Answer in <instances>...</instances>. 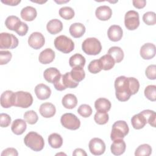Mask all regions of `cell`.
I'll return each instance as SVG.
<instances>
[{
    "label": "cell",
    "instance_id": "cell-1",
    "mask_svg": "<svg viewBox=\"0 0 156 156\" xmlns=\"http://www.w3.org/2000/svg\"><path fill=\"white\" fill-rule=\"evenodd\" d=\"M115 88L116 97L119 101H127L132 96L130 90L129 78L126 76H121L115 79Z\"/></svg>",
    "mask_w": 156,
    "mask_h": 156
},
{
    "label": "cell",
    "instance_id": "cell-2",
    "mask_svg": "<svg viewBox=\"0 0 156 156\" xmlns=\"http://www.w3.org/2000/svg\"><path fill=\"white\" fill-rule=\"evenodd\" d=\"M25 145L34 151H41L44 146L43 138L35 132H29L24 138Z\"/></svg>",
    "mask_w": 156,
    "mask_h": 156
},
{
    "label": "cell",
    "instance_id": "cell-3",
    "mask_svg": "<svg viewBox=\"0 0 156 156\" xmlns=\"http://www.w3.org/2000/svg\"><path fill=\"white\" fill-rule=\"evenodd\" d=\"M82 51L87 55H96L102 50L101 43L98 39L94 37L86 38L82 44Z\"/></svg>",
    "mask_w": 156,
    "mask_h": 156
},
{
    "label": "cell",
    "instance_id": "cell-4",
    "mask_svg": "<svg viewBox=\"0 0 156 156\" xmlns=\"http://www.w3.org/2000/svg\"><path fill=\"white\" fill-rule=\"evenodd\" d=\"M129 131V126L126 121L122 120L117 121L112 126L110 138L112 141L123 139L128 134Z\"/></svg>",
    "mask_w": 156,
    "mask_h": 156
},
{
    "label": "cell",
    "instance_id": "cell-5",
    "mask_svg": "<svg viewBox=\"0 0 156 156\" xmlns=\"http://www.w3.org/2000/svg\"><path fill=\"white\" fill-rule=\"evenodd\" d=\"M54 46L55 48L64 53L68 54L73 51L74 48V43L73 41L66 35H59L54 40Z\"/></svg>",
    "mask_w": 156,
    "mask_h": 156
},
{
    "label": "cell",
    "instance_id": "cell-6",
    "mask_svg": "<svg viewBox=\"0 0 156 156\" xmlns=\"http://www.w3.org/2000/svg\"><path fill=\"white\" fill-rule=\"evenodd\" d=\"M33 103L32 94L26 91H19L14 93V106L26 108Z\"/></svg>",
    "mask_w": 156,
    "mask_h": 156
},
{
    "label": "cell",
    "instance_id": "cell-7",
    "mask_svg": "<svg viewBox=\"0 0 156 156\" xmlns=\"http://www.w3.org/2000/svg\"><path fill=\"white\" fill-rule=\"evenodd\" d=\"M60 122L65 128L69 130H77L80 126L79 119L74 114L71 113L63 114L61 116Z\"/></svg>",
    "mask_w": 156,
    "mask_h": 156
},
{
    "label": "cell",
    "instance_id": "cell-8",
    "mask_svg": "<svg viewBox=\"0 0 156 156\" xmlns=\"http://www.w3.org/2000/svg\"><path fill=\"white\" fill-rule=\"evenodd\" d=\"M18 40L12 34L2 32L0 34V49H14L18 46Z\"/></svg>",
    "mask_w": 156,
    "mask_h": 156
},
{
    "label": "cell",
    "instance_id": "cell-9",
    "mask_svg": "<svg viewBox=\"0 0 156 156\" xmlns=\"http://www.w3.org/2000/svg\"><path fill=\"white\" fill-rule=\"evenodd\" d=\"M124 24L126 27L129 30L136 29L140 25L138 13L135 10L127 12L124 16Z\"/></svg>",
    "mask_w": 156,
    "mask_h": 156
},
{
    "label": "cell",
    "instance_id": "cell-10",
    "mask_svg": "<svg viewBox=\"0 0 156 156\" xmlns=\"http://www.w3.org/2000/svg\"><path fill=\"white\" fill-rule=\"evenodd\" d=\"M90 152L94 155H101L105 151V144L104 141L99 138L91 139L88 144Z\"/></svg>",
    "mask_w": 156,
    "mask_h": 156
},
{
    "label": "cell",
    "instance_id": "cell-11",
    "mask_svg": "<svg viewBox=\"0 0 156 156\" xmlns=\"http://www.w3.org/2000/svg\"><path fill=\"white\" fill-rule=\"evenodd\" d=\"M45 43V39L43 34L38 32H35L30 34L28 38L29 45L34 49H39L42 48Z\"/></svg>",
    "mask_w": 156,
    "mask_h": 156
},
{
    "label": "cell",
    "instance_id": "cell-12",
    "mask_svg": "<svg viewBox=\"0 0 156 156\" xmlns=\"http://www.w3.org/2000/svg\"><path fill=\"white\" fill-rule=\"evenodd\" d=\"M140 54L141 57L144 60L152 59L156 54L155 46L151 43H145L141 47Z\"/></svg>",
    "mask_w": 156,
    "mask_h": 156
},
{
    "label": "cell",
    "instance_id": "cell-13",
    "mask_svg": "<svg viewBox=\"0 0 156 156\" xmlns=\"http://www.w3.org/2000/svg\"><path fill=\"white\" fill-rule=\"evenodd\" d=\"M35 93L40 100L48 99L51 94V88L44 83H39L35 87Z\"/></svg>",
    "mask_w": 156,
    "mask_h": 156
},
{
    "label": "cell",
    "instance_id": "cell-14",
    "mask_svg": "<svg viewBox=\"0 0 156 156\" xmlns=\"http://www.w3.org/2000/svg\"><path fill=\"white\" fill-rule=\"evenodd\" d=\"M122 29L118 25H112L107 31V36L109 40L114 42L119 41L122 38Z\"/></svg>",
    "mask_w": 156,
    "mask_h": 156
},
{
    "label": "cell",
    "instance_id": "cell-15",
    "mask_svg": "<svg viewBox=\"0 0 156 156\" xmlns=\"http://www.w3.org/2000/svg\"><path fill=\"white\" fill-rule=\"evenodd\" d=\"M14 93L12 91L6 90L1 94V105L5 108L14 106Z\"/></svg>",
    "mask_w": 156,
    "mask_h": 156
},
{
    "label": "cell",
    "instance_id": "cell-16",
    "mask_svg": "<svg viewBox=\"0 0 156 156\" xmlns=\"http://www.w3.org/2000/svg\"><path fill=\"white\" fill-rule=\"evenodd\" d=\"M95 15L98 20L101 21H107L112 17V10L107 5H101L96 9Z\"/></svg>",
    "mask_w": 156,
    "mask_h": 156
},
{
    "label": "cell",
    "instance_id": "cell-17",
    "mask_svg": "<svg viewBox=\"0 0 156 156\" xmlns=\"http://www.w3.org/2000/svg\"><path fill=\"white\" fill-rule=\"evenodd\" d=\"M39 112L42 116L46 118H49L55 115L56 108L52 103L44 102L41 104L39 108Z\"/></svg>",
    "mask_w": 156,
    "mask_h": 156
},
{
    "label": "cell",
    "instance_id": "cell-18",
    "mask_svg": "<svg viewBox=\"0 0 156 156\" xmlns=\"http://www.w3.org/2000/svg\"><path fill=\"white\" fill-rule=\"evenodd\" d=\"M61 75L60 71L54 67L47 68L43 73L44 79L47 82L52 83H54L61 76Z\"/></svg>",
    "mask_w": 156,
    "mask_h": 156
},
{
    "label": "cell",
    "instance_id": "cell-19",
    "mask_svg": "<svg viewBox=\"0 0 156 156\" xmlns=\"http://www.w3.org/2000/svg\"><path fill=\"white\" fill-rule=\"evenodd\" d=\"M55 56V52L52 49L46 48L40 52L38 60L42 64H49L54 60Z\"/></svg>",
    "mask_w": 156,
    "mask_h": 156
},
{
    "label": "cell",
    "instance_id": "cell-20",
    "mask_svg": "<svg viewBox=\"0 0 156 156\" xmlns=\"http://www.w3.org/2000/svg\"><path fill=\"white\" fill-rule=\"evenodd\" d=\"M126 143L122 139H118L113 141L111 145V152L115 155H122L126 151Z\"/></svg>",
    "mask_w": 156,
    "mask_h": 156
},
{
    "label": "cell",
    "instance_id": "cell-21",
    "mask_svg": "<svg viewBox=\"0 0 156 156\" xmlns=\"http://www.w3.org/2000/svg\"><path fill=\"white\" fill-rule=\"evenodd\" d=\"M46 29L49 34L55 35L62 30L63 24L62 21L58 19H52L47 23Z\"/></svg>",
    "mask_w": 156,
    "mask_h": 156
},
{
    "label": "cell",
    "instance_id": "cell-22",
    "mask_svg": "<svg viewBox=\"0 0 156 156\" xmlns=\"http://www.w3.org/2000/svg\"><path fill=\"white\" fill-rule=\"evenodd\" d=\"M27 128L26 121L22 119H16L13 121L12 124L11 130L13 133L17 135H22Z\"/></svg>",
    "mask_w": 156,
    "mask_h": 156
},
{
    "label": "cell",
    "instance_id": "cell-23",
    "mask_svg": "<svg viewBox=\"0 0 156 156\" xmlns=\"http://www.w3.org/2000/svg\"><path fill=\"white\" fill-rule=\"evenodd\" d=\"M85 26L80 23H75L72 24L69 29V33L74 38H80L83 35L85 32Z\"/></svg>",
    "mask_w": 156,
    "mask_h": 156
},
{
    "label": "cell",
    "instance_id": "cell-24",
    "mask_svg": "<svg viewBox=\"0 0 156 156\" xmlns=\"http://www.w3.org/2000/svg\"><path fill=\"white\" fill-rule=\"evenodd\" d=\"M20 15L23 20L26 21H32L37 17V12L34 7L27 6L21 10Z\"/></svg>",
    "mask_w": 156,
    "mask_h": 156
},
{
    "label": "cell",
    "instance_id": "cell-25",
    "mask_svg": "<svg viewBox=\"0 0 156 156\" xmlns=\"http://www.w3.org/2000/svg\"><path fill=\"white\" fill-rule=\"evenodd\" d=\"M147 123V122L145 116L141 113L133 115L131 118L132 126L136 130L143 128Z\"/></svg>",
    "mask_w": 156,
    "mask_h": 156
},
{
    "label": "cell",
    "instance_id": "cell-26",
    "mask_svg": "<svg viewBox=\"0 0 156 156\" xmlns=\"http://www.w3.org/2000/svg\"><path fill=\"white\" fill-rule=\"evenodd\" d=\"M85 58L80 54L76 53L73 55L69 60V64L71 67L83 68L85 64Z\"/></svg>",
    "mask_w": 156,
    "mask_h": 156
},
{
    "label": "cell",
    "instance_id": "cell-27",
    "mask_svg": "<svg viewBox=\"0 0 156 156\" xmlns=\"http://www.w3.org/2000/svg\"><path fill=\"white\" fill-rule=\"evenodd\" d=\"M63 106L67 109H73L77 104V99L76 96L73 94H65L62 100Z\"/></svg>",
    "mask_w": 156,
    "mask_h": 156
},
{
    "label": "cell",
    "instance_id": "cell-28",
    "mask_svg": "<svg viewBox=\"0 0 156 156\" xmlns=\"http://www.w3.org/2000/svg\"><path fill=\"white\" fill-rule=\"evenodd\" d=\"M111 105L110 101L104 98H98L94 102V107L98 112H107L110 110Z\"/></svg>",
    "mask_w": 156,
    "mask_h": 156
},
{
    "label": "cell",
    "instance_id": "cell-29",
    "mask_svg": "<svg viewBox=\"0 0 156 156\" xmlns=\"http://www.w3.org/2000/svg\"><path fill=\"white\" fill-rule=\"evenodd\" d=\"M107 54L110 55L115 60V63L121 62L124 58V52L118 46H112L108 50Z\"/></svg>",
    "mask_w": 156,
    "mask_h": 156
},
{
    "label": "cell",
    "instance_id": "cell-30",
    "mask_svg": "<svg viewBox=\"0 0 156 156\" xmlns=\"http://www.w3.org/2000/svg\"><path fill=\"white\" fill-rule=\"evenodd\" d=\"M99 60L101 69L105 71L111 69L115 64L114 59L107 54L102 56Z\"/></svg>",
    "mask_w": 156,
    "mask_h": 156
},
{
    "label": "cell",
    "instance_id": "cell-31",
    "mask_svg": "<svg viewBox=\"0 0 156 156\" xmlns=\"http://www.w3.org/2000/svg\"><path fill=\"white\" fill-rule=\"evenodd\" d=\"M48 143L50 146L54 149L60 148L63 144V139L60 135L57 133H51L48 138Z\"/></svg>",
    "mask_w": 156,
    "mask_h": 156
},
{
    "label": "cell",
    "instance_id": "cell-32",
    "mask_svg": "<svg viewBox=\"0 0 156 156\" xmlns=\"http://www.w3.org/2000/svg\"><path fill=\"white\" fill-rule=\"evenodd\" d=\"M62 82L66 88H74L79 85V82H77L73 79L71 76L70 72H67L65 74L62 75Z\"/></svg>",
    "mask_w": 156,
    "mask_h": 156
},
{
    "label": "cell",
    "instance_id": "cell-33",
    "mask_svg": "<svg viewBox=\"0 0 156 156\" xmlns=\"http://www.w3.org/2000/svg\"><path fill=\"white\" fill-rule=\"evenodd\" d=\"M70 74L73 79L77 82L82 81L85 77V73L83 68H73Z\"/></svg>",
    "mask_w": 156,
    "mask_h": 156
},
{
    "label": "cell",
    "instance_id": "cell-34",
    "mask_svg": "<svg viewBox=\"0 0 156 156\" xmlns=\"http://www.w3.org/2000/svg\"><path fill=\"white\" fill-rule=\"evenodd\" d=\"M152 153V147L147 144L140 145L135 150V155L136 156H149Z\"/></svg>",
    "mask_w": 156,
    "mask_h": 156
},
{
    "label": "cell",
    "instance_id": "cell-35",
    "mask_svg": "<svg viewBox=\"0 0 156 156\" xmlns=\"http://www.w3.org/2000/svg\"><path fill=\"white\" fill-rule=\"evenodd\" d=\"M58 13L60 16L62 18L66 20H71L74 16V14H75L74 10L71 7H68V6H65L60 8Z\"/></svg>",
    "mask_w": 156,
    "mask_h": 156
},
{
    "label": "cell",
    "instance_id": "cell-36",
    "mask_svg": "<svg viewBox=\"0 0 156 156\" xmlns=\"http://www.w3.org/2000/svg\"><path fill=\"white\" fill-rule=\"evenodd\" d=\"M109 119V116L107 112H98L94 116V121L99 125L105 124Z\"/></svg>",
    "mask_w": 156,
    "mask_h": 156
},
{
    "label": "cell",
    "instance_id": "cell-37",
    "mask_svg": "<svg viewBox=\"0 0 156 156\" xmlns=\"http://www.w3.org/2000/svg\"><path fill=\"white\" fill-rule=\"evenodd\" d=\"M140 113L145 116L147 123H149L152 127H155L156 113L154 111L151 110H144Z\"/></svg>",
    "mask_w": 156,
    "mask_h": 156
},
{
    "label": "cell",
    "instance_id": "cell-38",
    "mask_svg": "<svg viewBox=\"0 0 156 156\" xmlns=\"http://www.w3.org/2000/svg\"><path fill=\"white\" fill-rule=\"evenodd\" d=\"M144 96L149 100L154 102L156 101V86L149 85L144 89Z\"/></svg>",
    "mask_w": 156,
    "mask_h": 156
},
{
    "label": "cell",
    "instance_id": "cell-39",
    "mask_svg": "<svg viewBox=\"0 0 156 156\" xmlns=\"http://www.w3.org/2000/svg\"><path fill=\"white\" fill-rule=\"evenodd\" d=\"M24 118L28 124L33 125L37 122L38 119V116L35 111L29 110L24 113Z\"/></svg>",
    "mask_w": 156,
    "mask_h": 156
},
{
    "label": "cell",
    "instance_id": "cell-40",
    "mask_svg": "<svg viewBox=\"0 0 156 156\" xmlns=\"http://www.w3.org/2000/svg\"><path fill=\"white\" fill-rule=\"evenodd\" d=\"M20 21V20L18 17L14 15H10L6 18L5 21V25L6 27L9 30L14 31L15 26Z\"/></svg>",
    "mask_w": 156,
    "mask_h": 156
},
{
    "label": "cell",
    "instance_id": "cell-41",
    "mask_svg": "<svg viewBox=\"0 0 156 156\" xmlns=\"http://www.w3.org/2000/svg\"><path fill=\"white\" fill-rule=\"evenodd\" d=\"M143 20L145 24L152 26L156 23V15L154 12H147L143 16Z\"/></svg>",
    "mask_w": 156,
    "mask_h": 156
},
{
    "label": "cell",
    "instance_id": "cell-42",
    "mask_svg": "<svg viewBox=\"0 0 156 156\" xmlns=\"http://www.w3.org/2000/svg\"><path fill=\"white\" fill-rule=\"evenodd\" d=\"M78 113L83 118H88L92 114L93 110L91 107L88 104H82L77 109Z\"/></svg>",
    "mask_w": 156,
    "mask_h": 156
},
{
    "label": "cell",
    "instance_id": "cell-43",
    "mask_svg": "<svg viewBox=\"0 0 156 156\" xmlns=\"http://www.w3.org/2000/svg\"><path fill=\"white\" fill-rule=\"evenodd\" d=\"M14 31L20 36H24L28 31V26L25 23L20 21L15 26Z\"/></svg>",
    "mask_w": 156,
    "mask_h": 156
},
{
    "label": "cell",
    "instance_id": "cell-44",
    "mask_svg": "<svg viewBox=\"0 0 156 156\" xmlns=\"http://www.w3.org/2000/svg\"><path fill=\"white\" fill-rule=\"evenodd\" d=\"M88 69L90 73L93 74H97L99 73L102 70V69L100 65L99 59L91 61L88 66Z\"/></svg>",
    "mask_w": 156,
    "mask_h": 156
},
{
    "label": "cell",
    "instance_id": "cell-45",
    "mask_svg": "<svg viewBox=\"0 0 156 156\" xmlns=\"http://www.w3.org/2000/svg\"><path fill=\"white\" fill-rule=\"evenodd\" d=\"M129 81L130 90L132 95L135 94L139 90L140 83L138 80L135 77H128Z\"/></svg>",
    "mask_w": 156,
    "mask_h": 156
},
{
    "label": "cell",
    "instance_id": "cell-46",
    "mask_svg": "<svg viewBox=\"0 0 156 156\" xmlns=\"http://www.w3.org/2000/svg\"><path fill=\"white\" fill-rule=\"evenodd\" d=\"M12 55L9 51H0V65H3L8 63L11 58Z\"/></svg>",
    "mask_w": 156,
    "mask_h": 156
},
{
    "label": "cell",
    "instance_id": "cell-47",
    "mask_svg": "<svg viewBox=\"0 0 156 156\" xmlns=\"http://www.w3.org/2000/svg\"><path fill=\"white\" fill-rule=\"evenodd\" d=\"M145 74L147 79L150 80H155L156 79V65H149L146 69Z\"/></svg>",
    "mask_w": 156,
    "mask_h": 156
},
{
    "label": "cell",
    "instance_id": "cell-48",
    "mask_svg": "<svg viewBox=\"0 0 156 156\" xmlns=\"http://www.w3.org/2000/svg\"><path fill=\"white\" fill-rule=\"evenodd\" d=\"M11 123V118L7 113L0 114V126L1 127H7Z\"/></svg>",
    "mask_w": 156,
    "mask_h": 156
},
{
    "label": "cell",
    "instance_id": "cell-49",
    "mask_svg": "<svg viewBox=\"0 0 156 156\" xmlns=\"http://www.w3.org/2000/svg\"><path fill=\"white\" fill-rule=\"evenodd\" d=\"M18 155V151H16V149L13 147L7 148L4 149L1 153V156H9V155L17 156Z\"/></svg>",
    "mask_w": 156,
    "mask_h": 156
},
{
    "label": "cell",
    "instance_id": "cell-50",
    "mask_svg": "<svg viewBox=\"0 0 156 156\" xmlns=\"http://www.w3.org/2000/svg\"><path fill=\"white\" fill-rule=\"evenodd\" d=\"M55 88L58 91H63L66 89L62 82V75L53 83Z\"/></svg>",
    "mask_w": 156,
    "mask_h": 156
},
{
    "label": "cell",
    "instance_id": "cell-51",
    "mask_svg": "<svg viewBox=\"0 0 156 156\" xmlns=\"http://www.w3.org/2000/svg\"><path fill=\"white\" fill-rule=\"evenodd\" d=\"M133 6L136 9H143L146 6V1L145 0H133L132 1Z\"/></svg>",
    "mask_w": 156,
    "mask_h": 156
},
{
    "label": "cell",
    "instance_id": "cell-52",
    "mask_svg": "<svg viewBox=\"0 0 156 156\" xmlns=\"http://www.w3.org/2000/svg\"><path fill=\"white\" fill-rule=\"evenodd\" d=\"M1 2L8 5L15 6L21 2V0H1Z\"/></svg>",
    "mask_w": 156,
    "mask_h": 156
},
{
    "label": "cell",
    "instance_id": "cell-53",
    "mask_svg": "<svg viewBox=\"0 0 156 156\" xmlns=\"http://www.w3.org/2000/svg\"><path fill=\"white\" fill-rule=\"evenodd\" d=\"M87 153L85 152V151L80 148H77L76 149L74 152H73V155L74 156H87Z\"/></svg>",
    "mask_w": 156,
    "mask_h": 156
},
{
    "label": "cell",
    "instance_id": "cell-54",
    "mask_svg": "<svg viewBox=\"0 0 156 156\" xmlns=\"http://www.w3.org/2000/svg\"><path fill=\"white\" fill-rule=\"evenodd\" d=\"M55 2H57V3H58V4H61V3H66V2H69V0L68 1H55Z\"/></svg>",
    "mask_w": 156,
    "mask_h": 156
},
{
    "label": "cell",
    "instance_id": "cell-55",
    "mask_svg": "<svg viewBox=\"0 0 156 156\" xmlns=\"http://www.w3.org/2000/svg\"><path fill=\"white\" fill-rule=\"evenodd\" d=\"M60 154H63V155H66V154H63V153H60V154L58 153V154H57L56 155H60Z\"/></svg>",
    "mask_w": 156,
    "mask_h": 156
}]
</instances>
